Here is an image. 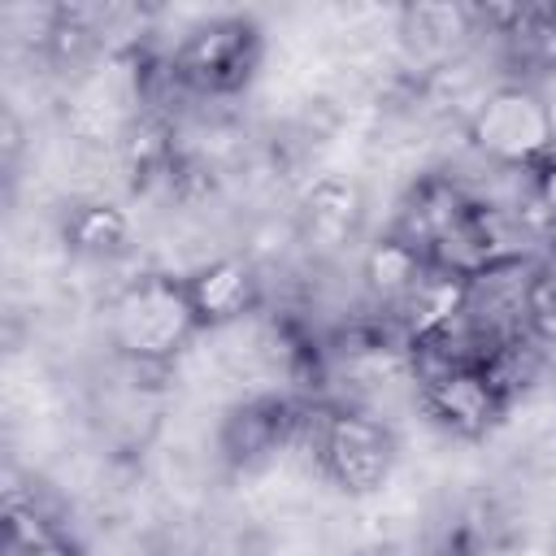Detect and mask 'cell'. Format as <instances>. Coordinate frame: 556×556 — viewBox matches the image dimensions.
Instances as JSON below:
<instances>
[{
    "label": "cell",
    "mask_w": 556,
    "mask_h": 556,
    "mask_svg": "<svg viewBox=\"0 0 556 556\" xmlns=\"http://www.w3.org/2000/svg\"><path fill=\"white\" fill-rule=\"evenodd\" d=\"M152 43L169 56L178 83L200 109H252L274 56V30L265 13L248 9H161Z\"/></svg>",
    "instance_id": "6da1fadb"
},
{
    "label": "cell",
    "mask_w": 556,
    "mask_h": 556,
    "mask_svg": "<svg viewBox=\"0 0 556 556\" xmlns=\"http://www.w3.org/2000/svg\"><path fill=\"white\" fill-rule=\"evenodd\" d=\"M91 321L104 356L156 369H174L204 334L187 278L165 269H139L135 278H126L91 313Z\"/></svg>",
    "instance_id": "7a4b0ae2"
},
{
    "label": "cell",
    "mask_w": 556,
    "mask_h": 556,
    "mask_svg": "<svg viewBox=\"0 0 556 556\" xmlns=\"http://www.w3.org/2000/svg\"><path fill=\"white\" fill-rule=\"evenodd\" d=\"M317 473H321V486L343 504L382 500L404 473L400 426L365 408L326 404V421L317 434Z\"/></svg>",
    "instance_id": "3957f363"
},
{
    "label": "cell",
    "mask_w": 556,
    "mask_h": 556,
    "mask_svg": "<svg viewBox=\"0 0 556 556\" xmlns=\"http://www.w3.org/2000/svg\"><path fill=\"white\" fill-rule=\"evenodd\" d=\"M465 143L500 169H534L556 152V113L539 83L504 78L465 117Z\"/></svg>",
    "instance_id": "277c9868"
},
{
    "label": "cell",
    "mask_w": 556,
    "mask_h": 556,
    "mask_svg": "<svg viewBox=\"0 0 556 556\" xmlns=\"http://www.w3.org/2000/svg\"><path fill=\"white\" fill-rule=\"evenodd\" d=\"M539 256L495 261L469 278H460L452 313L473 330V339L495 356L504 343L530 334V274Z\"/></svg>",
    "instance_id": "5b68a950"
},
{
    "label": "cell",
    "mask_w": 556,
    "mask_h": 556,
    "mask_svg": "<svg viewBox=\"0 0 556 556\" xmlns=\"http://www.w3.org/2000/svg\"><path fill=\"white\" fill-rule=\"evenodd\" d=\"M482 43V4H395V65L430 78Z\"/></svg>",
    "instance_id": "8992f818"
},
{
    "label": "cell",
    "mask_w": 556,
    "mask_h": 556,
    "mask_svg": "<svg viewBox=\"0 0 556 556\" xmlns=\"http://www.w3.org/2000/svg\"><path fill=\"white\" fill-rule=\"evenodd\" d=\"M187 291H191V304H195L204 330L230 326L265 304V269L248 252L235 248V252H222L208 265H200L187 278Z\"/></svg>",
    "instance_id": "52a82bcc"
},
{
    "label": "cell",
    "mask_w": 556,
    "mask_h": 556,
    "mask_svg": "<svg viewBox=\"0 0 556 556\" xmlns=\"http://www.w3.org/2000/svg\"><path fill=\"white\" fill-rule=\"evenodd\" d=\"M530 334L556 352V252H543L530 274Z\"/></svg>",
    "instance_id": "ba28073f"
},
{
    "label": "cell",
    "mask_w": 556,
    "mask_h": 556,
    "mask_svg": "<svg viewBox=\"0 0 556 556\" xmlns=\"http://www.w3.org/2000/svg\"><path fill=\"white\" fill-rule=\"evenodd\" d=\"M530 208L547 230V243L556 248V152L530 169Z\"/></svg>",
    "instance_id": "9c48e42d"
},
{
    "label": "cell",
    "mask_w": 556,
    "mask_h": 556,
    "mask_svg": "<svg viewBox=\"0 0 556 556\" xmlns=\"http://www.w3.org/2000/svg\"><path fill=\"white\" fill-rule=\"evenodd\" d=\"M4 556H96L83 539H74L70 530H43L39 539L22 543V547H4Z\"/></svg>",
    "instance_id": "30bf717a"
},
{
    "label": "cell",
    "mask_w": 556,
    "mask_h": 556,
    "mask_svg": "<svg viewBox=\"0 0 556 556\" xmlns=\"http://www.w3.org/2000/svg\"><path fill=\"white\" fill-rule=\"evenodd\" d=\"M348 556H404V552H391V547H378V543H361V547H352Z\"/></svg>",
    "instance_id": "8fae6325"
},
{
    "label": "cell",
    "mask_w": 556,
    "mask_h": 556,
    "mask_svg": "<svg viewBox=\"0 0 556 556\" xmlns=\"http://www.w3.org/2000/svg\"><path fill=\"white\" fill-rule=\"evenodd\" d=\"M552 252H556V248H552Z\"/></svg>",
    "instance_id": "7c38bea8"
}]
</instances>
